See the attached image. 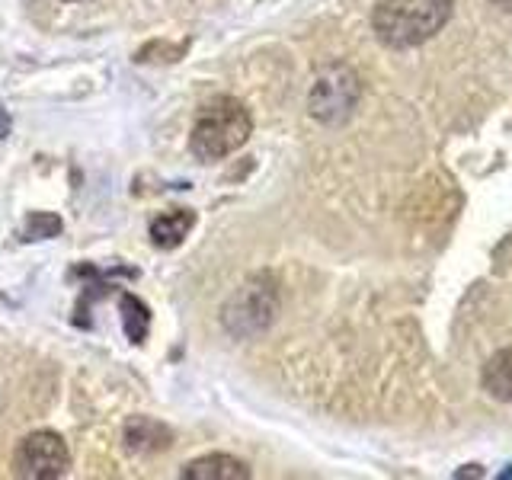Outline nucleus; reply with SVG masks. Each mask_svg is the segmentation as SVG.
<instances>
[{
  "label": "nucleus",
  "instance_id": "1",
  "mask_svg": "<svg viewBox=\"0 0 512 480\" xmlns=\"http://www.w3.org/2000/svg\"><path fill=\"white\" fill-rule=\"evenodd\" d=\"M452 10L455 0H378L372 29L381 45L416 48L445 29Z\"/></svg>",
  "mask_w": 512,
  "mask_h": 480
},
{
  "label": "nucleus",
  "instance_id": "2",
  "mask_svg": "<svg viewBox=\"0 0 512 480\" xmlns=\"http://www.w3.org/2000/svg\"><path fill=\"white\" fill-rule=\"evenodd\" d=\"M250 132H253V119L247 106L234 100V96H218V100L199 109L189 148L205 164H215V160H224L237 148H244Z\"/></svg>",
  "mask_w": 512,
  "mask_h": 480
},
{
  "label": "nucleus",
  "instance_id": "3",
  "mask_svg": "<svg viewBox=\"0 0 512 480\" xmlns=\"http://www.w3.org/2000/svg\"><path fill=\"white\" fill-rule=\"evenodd\" d=\"M13 471H16V477H26V480H58V477H64L71 471L68 442H64L52 429L29 432V436L16 445Z\"/></svg>",
  "mask_w": 512,
  "mask_h": 480
},
{
  "label": "nucleus",
  "instance_id": "4",
  "mask_svg": "<svg viewBox=\"0 0 512 480\" xmlns=\"http://www.w3.org/2000/svg\"><path fill=\"white\" fill-rule=\"evenodd\" d=\"M180 477L183 480H250V468L234 455L212 452V455H202L196 461L183 464Z\"/></svg>",
  "mask_w": 512,
  "mask_h": 480
},
{
  "label": "nucleus",
  "instance_id": "5",
  "mask_svg": "<svg viewBox=\"0 0 512 480\" xmlns=\"http://www.w3.org/2000/svg\"><path fill=\"white\" fill-rule=\"evenodd\" d=\"M173 442V432L151 420V416H132V420L125 423V448L132 455H157L164 452V448Z\"/></svg>",
  "mask_w": 512,
  "mask_h": 480
},
{
  "label": "nucleus",
  "instance_id": "6",
  "mask_svg": "<svg viewBox=\"0 0 512 480\" xmlns=\"http://www.w3.org/2000/svg\"><path fill=\"white\" fill-rule=\"evenodd\" d=\"M480 384L493 400H503V404H512V346L493 352L484 365V375H480Z\"/></svg>",
  "mask_w": 512,
  "mask_h": 480
},
{
  "label": "nucleus",
  "instance_id": "7",
  "mask_svg": "<svg viewBox=\"0 0 512 480\" xmlns=\"http://www.w3.org/2000/svg\"><path fill=\"white\" fill-rule=\"evenodd\" d=\"M192 224H196V212H186V208H180V212H170V215L154 218V224H151V240H154V247H160V250L180 247L183 240H186V234L192 231Z\"/></svg>",
  "mask_w": 512,
  "mask_h": 480
},
{
  "label": "nucleus",
  "instance_id": "8",
  "mask_svg": "<svg viewBox=\"0 0 512 480\" xmlns=\"http://www.w3.org/2000/svg\"><path fill=\"white\" fill-rule=\"evenodd\" d=\"M119 304H122V327L128 333V340L144 343V336H148V308H144V301L125 292Z\"/></svg>",
  "mask_w": 512,
  "mask_h": 480
},
{
  "label": "nucleus",
  "instance_id": "9",
  "mask_svg": "<svg viewBox=\"0 0 512 480\" xmlns=\"http://www.w3.org/2000/svg\"><path fill=\"white\" fill-rule=\"evenodd\" d=\"M71 4H77V0H71Z\"/></svg>",
  "mask_w": 512,
  "mask_h": 480
}]
</instances>
